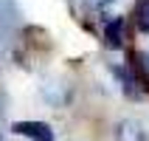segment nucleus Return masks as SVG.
<instances>
[{
  "label": "nucleus",
  "instance_id": "obj_4",
  "mask_svg": "<svg viewBox=\"0 0 149 141\" xmlns=\"http://www.w3.org/2000/svg\"><path fill=\"white\" fill-rule=\"evenodd\" d=\"M135 23H138V31L149 34V0H138V6H135Z\"/></svg>",
  "mask_w": 149,
  "mask_h": 141
},
{
  "label": "nucleus",
  "instance_id": "obj_1",
  "mask_svg": "<svg viewBox=\"0 0 149 141\" xmlns=\"http://www.w3.org/2000/svg\"><path fill=\"white\" fill-rule=\"evenodd\" d=\"M11 130H14L17 135H23V138H31V141H54V130H51V124H45V121L25 119V121H14Z\"/></svg>",
  "mask_w": 149,
  "mask_h": 141
},
{
  "label": "nucleus",
  "instance_id": "obj_2",
  "mask_svg": "<svg viewBox=\"0 0 149 141\" xmlns=\"http://www.w3.org/2000/svg\"><path fill=\"white\" fill-rule=\"evenodd\" d=\"M116 141H146V130L132 119H124L116 124Z\"/></svg>",
  "mask_w": 149,
  "mask_h": 141
},
{
  "label": "nucleus",
  "instance_id": "obj_3",
  "mask_svg": "<svg viewBox=\"0 0 149 141\" xmlns=\"http://www.w3.org/2000/svg\"><path fill=\"white\" fill-rule=\"evenodd\" d=\"M104 42H107L110 48H121L124 45V20L116 17V20H110L107 28H104Z\"/></svg>",
  "mask_w": 149,
  "mask_h": 141
}]
</instances>
